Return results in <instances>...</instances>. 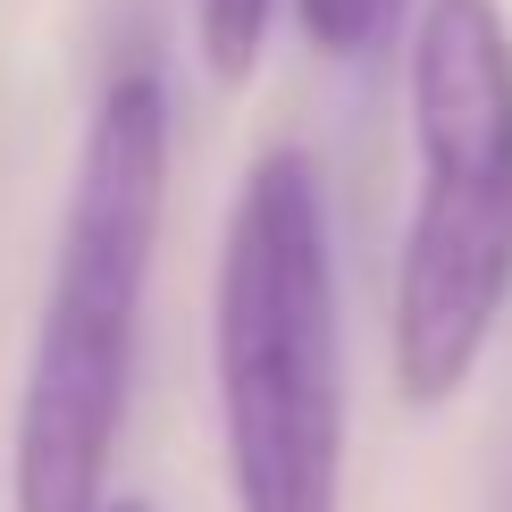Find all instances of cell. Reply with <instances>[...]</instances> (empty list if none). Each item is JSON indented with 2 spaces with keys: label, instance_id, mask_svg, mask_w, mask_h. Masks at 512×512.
<instances>
[{
  "label": "cell",
  "instance_id": "7",
  "mask_svg": "<svg viewBox=\"0 0 512 512\" xmlns=\"http://www.w3.org/2000/svg\"><path fill=\"white\" fill-rule=\"evenodd\" d=\"M110 512H143V504H110Z\"/></svg>",
  "mask_w": 512,
  "mask_h": 512
},
{
  "label": "cell",
  "instance_id": "1",
  "mask_svg": "<svg viewBox=\"0 0 512 512\" xmlns=\"http://www.w3.org/2000/svg\"><path fill=\"white\" fill-rule=\"evenodd\" d=\"M168 210V76L126 51L84 118L68 219L42 286L9 437V512H110V462L135 395V336Z\"/></svg>",
  "mask_w": 512,
  "mask_h": 512
},
{
  "label": "cell",
  "instance_id": "6",
  "mask_svg": "<svg viewBox=\"0 0 512 512\" xmlns=\"http://www.w3.org/2000/svg\"><path fill=\"white\" fill-rule=\"evenodd\" d=\"M378 17H387V26H395V17H403V0H378Z\"/></svg>",
  "mask_w": 512,
  "mask_h": 512
},
{
  "label": "cell",
  "instance_id": "5",
  "mask_svg": "<svg viewBox=\"0 0 512 512\" xmlns=\"http://www.w3.org/2000/svg\"><path fill=\"white\" fill-rule=\"evenodd\" d=\"M294 17H303V34L319 51L353 59V51H378L387 42V17H378V0H294Z\"/></svg>",
  "mask_w": 512,
  "mask_h": 512
},
{
  "label": "cell",
  "instance_id": "2",
  "mask_svg": "<svg viewBox=\"0 0 512 512\" xmlns=\"http://www.w3.org/2000/svg\"><path fill=\"white\" fill-rule=\"evenodd\" d=\"M210 378L236 512H345V336L328 202L294 143L252 160L227 210Z\"/></svg>",
  "mask_w": 512,
  "mask_h": 512
},
{
  "label": "cell",
  "instance_id": "3",
  "mask_svg": "<svg viewBox=\"0 0 512 512\" xmlns=\"http://www.w3.org/2000/svg\"><path fill=\"white\" fill-rule=\"evenodd\" d=\"M412 219L395 252V395L445 412L512 311V26L496 0H420Z\"/></svg>",
  "mask_w": 512,
  "mask_h": 512
},
{
  "label": "cell",
  "instance_id": "4",
  "mask_svg": "<svg viewBox=\"0 0 512 512\" xmlns=\"http://www.w3.org/2000/svg\"><path fill=\"white\" fill-rule=\"evenodd\" d=\"M269 26H277V0H194V42H202L210 84H252Z\"/></svg>",
  "mask_w": 512,
  "mask_h": 512
}]
</instances>
